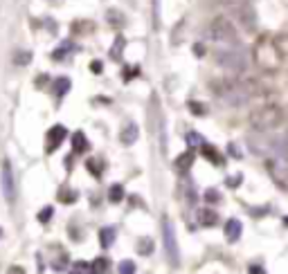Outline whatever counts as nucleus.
<instances>
[{
    "label": "nucleus",
    "instance_id": "2f4dec72",
    "mask_svg": "<svg viewBox=\"0 0 288 274\" xmlns=\"http://www.w3.org/2000/svg\"><path fill=\"white\" fill-rule=\"evenodd\" d=\"M137 74H140V68H137V65H135V68H131V65H129V68H124V81H131V79L137 76Z\"/></svg>",
    "mask_w": 288,
    "mask_h": 274
},
{
    "label": "nucleus",
    "instance_id": "4c0bfd02",
    "mask_svg": "<svg viewBox=\"0 0 288 274\" xmlns=\"http://www.w3.org/2000/svg\"><path fill=\"white\" fill-rule=\"evenodd\" d=\"M194 52H196V56H203V54H205V47L198 43V45H194Z\"/></svg>",
    "mask_w": 288,
    "mask_h": 274
},
{
    "label": "nucleus",
    "instance_id": "aec40b11",
    "mask_svg": "<svg viewBox=\"0 0 288 274\" xmlns=\"http://www.w3.org/2000/svg\"><path fill=\"white\" fill-rule=\"evenodd\" d=\"M108 200H111V202H122L124 200V187L122 184H113V187L108 189Z\"/></svg>",
    "mask_w": 288,
    "mask_h": 274
},
{
    "label": "nucleus",
    "instance_id": "473e14b6",
    "mask_svg": "<svg viewBox=\"0 0 288 274\" xmlns=\"http://www.w3.org/2000/svg\"><path fill=\"white\" fill-rule=\"evenodd\" d=\"M153 25L160 27V0H153Z\"/></svg>",
    "mask_w": 288,
    "mask_h": 274
},
{
    "label": "nucleus",
    "instance_id": "412c9836",
    "mask_svg": "<svg viewBox=\"0 0 288 274\" xmlns=\"http://www.w3.org/2000/svg\"><path fill=\"white\" fill-rule=\"evenodd\" d=\"M137 252H140L142 256H149L153 252V238H147V236H144V238L137 240Z\"/></svg>",
    "mask_w": 288,
    "mask_h": 274
},
{
    "label": "nucleus",
    "instance_id": "6e6552de",
    "mask_svg": "<svg viewBox=\"0 0 288 274\" xmlns=\"http://www.w3.org/2000/svg\"><path fill=\"white\" fill-rule=\"evenodd\" d=\"M2 193H5V200H7V202H14V200H16L14 171H12V164H9V162L2 164Z\"/></svg>",
    "mask_w": 288,
    "mask_h": 274
},
{
    "label": "nucleus",
    "instance_id": "dca6fc26",
    "mask_svg": "<svg viewBox=\"0 0 288 274\" xmlns=\"http://www.w3.org/2000/svg\"><path fill=\"white\" fill-rule=\"evenodd\" d=\"M115 236H117V232H115L113 227L99 229V243H101V247H104V250H108V247L115 243Z\"/></svg>",
    "mask_w": 288,
    "mask_h": 274
},
{
    "label": "nucleus",
    "instance_id": "58836bf2",
    "mask_svg": "<svg viewBox=\"0 0 288 274\" xmlns=\"http://www.w3.org/2000/svg\"><path fill=\"white\" fill-rule=\"evenodd\" d=\"M187 200H189V204H194V202H196V193H194V189H189Z\"/></svg>",
    "mask_w": 288,
    "mask_h": 274
},
{
    "label": "nucleus",
    "instance_id": "ea45409f",
    "mask_svg": "<svg viewBox=\"0 0 288 274\" xmlns=\"http://www.w3.org/2000/svg\"><path fill=\"white\" fill-rule=\"evenodd\" d=\"M284 222H286V225H288V216H286V218H284Z\"/></svg>",
    "mask_w": 288,
    "mask_h": 274
},
{
    "label": "nucleus",
    "instance_id": "ddd939ff",
    "mask_svg": "<svg viewBox=\"0 0 288 274\" xmlns=\"http://www.w3.org/2000/svg\"><path fill=\"white\" fill-rule=\"evenodd\" d=\"M88 148H90L88 137H86L81 130H77V133L72 135V151H75V153H86Z\"/></svg>",
    "mask_w": 288,
    "mask_h": 274
},
{
    "label": "nucleus",
    "instance_id": "cd10ccee",
    "mask_svg": "<svg viewBox=\"0 0 288 274\" xmlns=\"http://www.w3.org/2000/svg\"><path fill=\"white\" fill-rule=\"evenodd\" d=\"M108 23H111L113 27H115V25L122 27V25H124V16L119 12H115V9H111V12H108Z\"/></svg>",
    "mask_w": 288,
    "mask_h": 274
},
{
    "label": "nucleus",
    "instance_id": "4468645a",
    "mask_svg": "<svg viewBox=\"0 0 288 274\" xmlns=\"http://www.w3.org/2000/svg\"><path fill=\"white\" fill-rule=\"evenodd\" d=\"M200 151H203V155H205V158L210 160L212 164H216V166L223 164V155H221V153H218L212 144H203V146H200Z\"/></svg>",
    "mask_w": 288,
    "mask_h": 274
},
{
    "label": "nucleus",
    "instance_id": "79ce46f5",
    "mask_svg": "<svg viewBox=\"0 0 288 274\" xmlns=\"http://www.w3.org/2000/svg\"><path fill=\"white\" fill-rule=\"evenodd\" d=\"M72 274H79V272H72Z\"/></svg>",
    "mask_w": 288,
    "mask_h": 274
},
{
    "label": "nucleus",
    "instance_id": "f8f14e48",
    "mask_svg": "<svg viewBox=\"0 0 288 274\" xmlns=\"http://www.w3.org/2000/svg\"><path fill=\"white\" fill-rule=\"evenodd\" d=\"M192 164H194V153L187 151L182 153V155H178L176 160H173V169L178 171V173H189V169H192Z\"/></svg>",
    "mask_w": 288,
    "mask_h": 274
},
{
    "label": "nucleus",
    "instance_id": "6ab92c4d",
    "mask_svg": "<svg viewBox=\"0 0 288 274\" xmlns=\"http://www.w3.org/2000/svg\"><path fill=\"white\" fill-rule=\"evenodd\" d=\"M124 47H126V38L124 36H117L115 38V43H113V47H111V58H122V54H124Z\"/></svg>",
    "mask_w": 288,
    "mask_h": 274
},
{
    "label": "nucleus",
    "instance_id": "39448f33",
    "mask_svg": "<svg viewBox=\"0 0 288 274\" xmlns=\"http://www.w3.org/2000/svg\"><path fill=\"white\" fill-rule=\"evenodd\" d=\"M279 122H282V110L277 106H266V108H261V110H257L252 115V124L257 130L275 128Z\"/></svg>",
    "mask_w": 288,
    "mask_h": 274
},
{
    "label": "nucleus",
    "instance_id": "9b49d317",
    "mask_svg": "<svg viewBox=\"0 0 288 274\" xmlns=\"http://www.w3.org/2000/svg\"><path fill=\"white\" fill-rule=\"evenodd\" d=\"M241 232H243L241 220H236V218H230V220L225 222V238H228L230 243H236V240L241 238Z\"/></svg>",
    "mask_w": 288,
    "mask_h": 274
},
{
    "label": "nucleus",
    "instance_id": "0eeeda50",
    "mask_svg": "<svg viewBox=\"0 0 288 274\" xmlns=\"http://www.w3.org/2000/svg\"><path fill=\"white\" fill-rule=\"evenodd\" d=\"M257 61L266 70H275L277 65H279V52H277V47L270 41H261L257 45Z\"/></svg>",
    "mask_w": 288,
    "mask_h": 274
},
{
    "label": "nucleus",
    "instance_id": "bb28decb",
    "mask_svg": "<svg viewBox=\"0 0 288 274\" xmlns=\"http://www.w3.org/2000/svg\"><path fill=\"white\" fill-rule=\"evenodd\" d=\"M117 272L119 274H135V263L133 261H122L117 265Z\"/></svg>",
    "mask_w": 288,
    "mask_h": 274
},
{
    "label": "nucleus",
    "instance_id": "f3484780",
    "mask_svg": "<svg viewBox=\"0 0 288 274\" xmlns=\"http://www.w3.org/2000/svg\"><path fill=\"white\" fill-rule=\"evenodd\" d=\"M93 274H111V261L106 256H97L93 261Z\"/></svg>",
    "mask_w": 288,
    "mask_h": 274
},
{
    "label": "nucleus",
    "instance_id": "2eb2a0df",
    "mask_svg": "<svg viewBox=\"0 0 288 274\" xmlns=\"http://www.w3.org/2000/svg\"><path fill=\"white\" fill-rule=\"evenodd\" d=\"M198 222L203 225V227H214V225L218 222L216 211H212V209H200L198 211Z\"/></svg>",
    "mask_w": 288,
    "mask_h": 274
},
{
    "label": "nucleus",
    "instance_id": "7c9ffc66",
    "mask_svg": "<svg viewBox=\"0 0 288 274\" xmlns=\"http://www.w3.org/2000/svg\"><path fill=\"white\" fill-rule=\"evenodd\" d=\"M205 200L214 204V202H218V200H221V193H218L216 189H207V191H205Z\"/></svg>",
    "mask_w": 288,
    "mask_h": 274
},
{
    "label": "nucleus",
    "instance_id": "a878e982",
    "mask_svg": "<svg viewBox=\"0 0 288 274\" xmlns=\"http://www.w3.org/2000/svg\"><path fill=\"white\" fill-rule=\"evenodd\" d=\"M187 108L192 112H194V115H198V117H203V115H207V108L203 104H200V101H189L187 104Z\"/></svg>",
    "mask_w": 288,
    "mask_h": 274
},
{
    "label": "nucleus",
    "instance_id": "a19ab883",
    "mask_svg": "<svg viewBox=\"0 0 288 274\" xmlns=\"http://www.w3.org/2000/svg\"><path fill=\"white\" fill-rule=\"evenodd\" d=\"M0 236H2V229H0Z\"/></svg>",
    "mask_w": 288,
    "mask_h": 274
},
{
    "label": "nucleus",
    "instance_id": "4be33fe9",
    "mask_svg": "<svg viewBox=\"0 0 288 274\" xmlns=\"http://www.w3.org/2000/svg\"><path fill=\"white\" fill-rule=\"evenodd\" d=\"M70 50H75V45H72L70 41H65V43H61L59 47H57V50H54V54H52V58L54 61H61V58L65 56V54L70 52Z\"/></svg>",
    "mask_w": 288,
    "mask_h": 274
},
{
    "label": "nucleus",
    "instance_id": "393cba45",
    "mask_svg": "<svg viewBox=\"0 0 288 274\" xmlns=\"http://www.w3.org/2000/svg\"><path fill=\"white\" fill-rule=\"evenodd\" d=\"M185 140H187L189 148H196V146H203V144H205V140H203V137H200V135L196 133V130H189Z\"/></svg>",
    "mask_w": 288,
    "mask_h": 274
},
{
    "label": "nucleus",
    "instance_id": "f257e3e1",
    "mask_svg": "<svg viewBox=\"0 0 288 274\" xmlns=\"http://www.w3.org/2000/svg\"><path fill=\"white\" fill-rule=\"evenodd\" d=\"M205 38L212 43H221V45H234L236 43V29L232 25V20L225 16L214 18L212 23L205 27Z\"/></svg>",
    "mask_w": 288,
    "mask_h": 274
},
{
    "label": "nucleus",
    "instance_id": "a211bd4d",
    "mask_svg": "<svg viewBox=\"0 0 288 274\" xmlns=\"http://www.w3.org/2000/svg\"><path fill=\"white\" fill-rule=\"evenodd\" d=\"M70 86H72V81L68 79V76H59L57 81H54V94L57 97H63V94H68V90H70Z\"/></svg>",
    "mask_w": 288,
    "mask_h": 274
},
{
    "label": "nucleus",
    "instance_id": "f704fd0d",
    "mask_svg": "<svg viewBox=\"0 0 288 274\" xmlns=\"http://www.w3.org/2000/svg\"><path fill=\"white\" fill-rule=\"evenodd\" d=\"M243 182V175H232V178H228V187H232V189H236L239 184Z\"/></svg>",
    "mask_w": 288,
    "mask_h": 274
},
{
    "label": "nucleus",
    "instance_id": "f03ea898",
    "mask_svg": "<svg viewBox=\"0 0 288 274\" xmlns=\"http://www.w3.org/2000/svg\"><path fill=\"white\" fill-rule=\"evenodd\" d=\"M216 63L230 72H243L248 68V54L246 50L234 45H225L216 52Z\"/></svg>",
    "mask_w": 288,
    "mask_h": 274
},
{
    "label": "nucleus",
    "instance_id": "b1692460",
    "mask_svg": "<svg viewBox=\"0 0 288 274\" xmlns=\"http://www.w3.org/2000/svg\"><path fill=\"white\" fill-rule=\"evenodd\" d=\"M57 198H59V202H63V204H72L77 200V191H72V189H61Z\"/></svg>",
    "mask_w": 288,
    "mask_h": 274
},
{
    "label": "nucleus",
    "instance_id": "c85d7f7f",
    "mask_svg": "<svg viewBox=\"0 0 288 274\" xmlns=\"http://www.w3.org/2000/svg\"><path fill=\"white\" fill-rule=\"evenodd\" d=\"M52 214H54L52 207H43V209L38 211V222H43V225L50 222V220H52Z\"/></svg>",
    "mask_w": 288,
    "mask_h": 274
},
{
    "label": "nucleus",
    "instance_id": "5701e85b",
    "mask_svg": "<svg viewBox=\"0 0 288 274\" xmlns=\"http://www.w3.org/2000/svg\"><path fill=\"white\" fill-rule=\"evenodd\" d=\"M86 169L90 171V173L95 175V178H99L101 173H104V162H99V160H88V162H86Z\"/></svg>",
    "mask_w": 288,
    "mask_h": 274
},
{
    "label": "nucleus",
    "instance_id": "e433bc0d",
    "mask_svg": "<svg viewBox=\"0 0 288 274\" xmlns=\"http://www.w3.org/2000/svg\"><path fill=\"white\" fill-rule=\"evenodd\" d=\"M250 274H268L261 265H250Z\"/></svg>",
    "mask_w": 288,
    "mask_h": 274
},
{
    "label": "nucleus",
    "instance_id": "423d86ee",
    "mask_svg": "<svg viewBox=\"0 0 288 274\" xmlns=\"http://www.w3.org/2000/svg\"><path fill=\"white\" fill-rule=\"evenodd\" d=\"M266 151H270L272 160H275L279 166H288V133H282V135L270 137Z\"/></svg>",
    "mask_w": 288,
    "mask_h": 274
},
{
    "label": "nucleus",
    "instance_id": "7ed1b4c3",
    "mask_svg": "<svg viewBox=\"0 0 288 274\" xmlns=\"http://www.w3.org/2000/svg\"><path fill=\"white\" fill-rule=\"evenodd\" d=\"M216 94H218V99L223 101L225 106H230V108H239V106H243L248 101V97H250L248 88L243 86V83H236V81L223 83V86L216 90Z\"/></svg>",
    "mask_w": 288,
    "mask_h": 274
},
{
    "label": "nucleus",
    "instance_id": "1a4fd4ad",
    "mask_svg": "<svg viewBox=\"0 0 288 274\" xmlns=\"http://www.w3.org/2000/svg\"><path fill=\"white\" fill-rule=\"evenodd\" d=\"M65 137H68V128H65V126H61V124L52 126V128L47 130V135H45V140H47V153L57 151Z\"/></svg>",
    "mask_w": 288,
    "mask_h": 274
},
{
    "label": "nucleus",
    "instance_id": "20e7f679",
    "mask_svg": "<svg viewBox=\"0 0 288 274\" xmlns=\"http://www.w3.org/2000/svg\"><path fill=\"white\" fill-rule=\"evenodd\" d=\"M162 238H165V250H167V258L173 268L180 265V250H178V238H176V229L171 225L169 218H162Z\"/></svg>",
    "mask_w": 288,
    "mask_h": 274
},
{
    "label": "nucleus",
    "instance_id": "9d476101",
    "mask_svg": "<svg viewBox=\"0 0 288 274\" xmlns=\"http://www.w3.org/2000/svg\"><path fill=\"white\" fill-rule=\"evenodd\" d=\"M137 137H140V128H137V124H133V122H129L122 130H119V142H122L124 146L135 144Z\"/></svg>",
    "mask_w": 288,
    "mask_h": 274
},
{
    "label": "nucleus",
    "instance_id": "c9c22d12",
    "mask_svg": "<svg viewBox=\"0 0 288 274\" xmlns=\"http://www.w3.org/2000/svg\"><path fill=\"white\" fill-rule=\"evenodd\" d=\"M90 70H93L95 74H101V70H104V63H101V61H93V63H90Z\"/></svg>",
    "mask_w": 288,
    "mask_h": 274
},
{
    "label": "nucleus",
    "instance_id": "72a5a7b5",
    "mask_svg": "<svg viewBox=\"0 0 288 274\" xmlns=\"http://www.w3.org/2000/svg\"><path fill=\"white\" fill-rule=\"evenodd\" d=\"M30 61H32V54L30 52H20L16 56V63L18 65H25V63H30Z\"/></svg>",
    "mask_w": 288,
    "mask_h": 274
},
{
    "label": "nucleus",
    "instance_id": "c756f323",
    "mask_svg": "<svg viewBox=\"0 0 288 274\" xmlns=\"http://www.w3.org/2000/svg\"><path fill=\"white\" fill-rule=\"evenodd\" d=\"M75 272H79V274H93V263L77 261L75 263Z\"/></svg>",
    "mask_w": 288,
    "mask_h": 274
}]
</instances>
